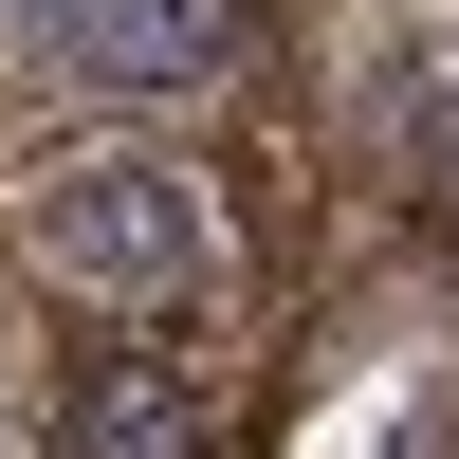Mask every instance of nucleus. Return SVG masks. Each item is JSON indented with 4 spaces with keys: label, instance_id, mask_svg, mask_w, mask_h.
I'll return each instance as SVG.
<instances>
[{
    "label": "nucleus",
    "instance_id": "1",
    "mask_svg": "<svg viewBox=\"0 0 459 459\" xmlns=\"http://www.w3.org/2000/svg\"><path fill=\"white\" fill-rule=\"evenodd\" d=\"M56 276H92V294L203 276V184H184V166H74L56 184Z\"/></svg>",
    "mask_w": 459,
    "mask_h": 459
},
{
    "label": "nucleus",
    "instance_id": "3",
    "mask_svg": "<svg viewBox=\"0 0 459 459\" xmlns=\"http://www.w3.org/2000/svg\"><path fill=\"white\" fill-rule=\"evenodd\" d=\"M92 74H203L221 56V0H37Z\"/></svg>",
    "mask_w": 459,
    "mask_h": 459
},
{
    "label": "nucleus",
    "instance_id": "2",
    "mask_svg": "<svg viewBox=\"0 0 459 459\" xmlns=\"http://www.w3.org/2000/svg\"><path fill=\"white\" fill-rule=\"evenodd\" d=\"M74 459H203V386L147 350H92L74 368Z\"/></svg>",
    "mask_w": 459,
    "mask_h": 459
}]
</instances>
